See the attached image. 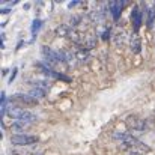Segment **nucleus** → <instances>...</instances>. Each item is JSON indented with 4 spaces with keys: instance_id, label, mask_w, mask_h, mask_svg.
<instances>
[{
    "instance_id": "4",
    "label": "nucleus",
    "mask_w": 155,
    "mask_h": 155,
    "mask_svg": "<svg viewBox=\"0 0 155 155\" xmlns=\"http://www.w3.org/2000/svg\"><path fill=\"white\" fill-rule=\"evenodd\" d=\"M124 2L122 0H114V2H110V12H111V17L113 20H119L120 14H122V9H124Z\"/></svg>"
},
{
    "instance_id": "5",
    "label": "nucleus",
    "mask_w": 155,
    "mask_h": 155,
    "mask_svg": "<svg viewBox=\"0 0 155 155\" xmlns=\"http://www.w3.org/2000/svg\"><path fill=\"white\" fill-rule=\"evenodd\" d=\"M15 101H18V103L24 104V105H36L38 104V100L36 98H33L32 95H23V94H20V95H15V97H12Z\"/></svg>"
},
{
    "instance_id": "11",
    "label": "nucleus",
    "mask_w": 155,
    "mask_h": 155,
    "mask_svg": "<svg viewBox=\"0 0 155 155\" xmlns=\"http://www.w3.org/2000/svg\"><path fill=\"white\" fill-rule=\"evenodd\" d=\"M131 155H139V154H136V152H134V154H131Z\"/></svg>"
},
{
    "instance_id": "7",
    "label": "nucleus",
    "mask_w": 155,
    "mask_h": 155,
    "mask_svg": "<svg viewBox=\"0 0 155 155\" xmlns=\"http://www.w3.org/2000/svg\"><path fill=\"white\" fill-rule=\"evenodd\" d=\"M131 20H133V26H134V30L137 32L142 26V12L139 11V8H134L133 9V14H131Z\"/></svg>"
},
{
    "instance_id": "3",
    "label": "nucleus",
    "mask_w": 155,
    "mask_h": 155,
    "mask_svg": "<svg viewBox=\"0 0 155 155\" xmlns=\"http://www.w3.org/2000/svg\"><path fill=\"white\" fill-rule=\"evenodd\" d=\"M125 125H127L131 131H143V130L146 128L145 119H142V117L137 116V114H130V116L125 119Z\"/></svg>"
},
{
    "instance_id": "8",
    "label": "nucleus",
    "mask_w": 155,
    "mask_h": 155,
    "mask_svg": "<svg viewBox=\"0 0 155 155\" xmlns=\"http://www.w3.org/2000/svg\"><path fill=\"white\" fill-rule=\"evenodd\" d=\"M39 27H41V20L36 18V20L33 21V24H32V33H33V36L36 35V32L39 30Z\"/></svg>"
},
{
    "instance_id": "6",
    "label": "nucleus",
    "mask_w": 155,
    "mask_h": 155,
    "mask_svg": "<svg viewBox=\"0 0 155 155\" xmlns=\"http://www.w3.org/2000/svg\"><path fill=\"white\" fill-rule=\"evenodd\" d=\"M130 47H131V51L133 53H140L142 50V41H140V36L137 33H133L131 39H130Z\"/></svg>"
},
{
    "instance_id": "10",
    "label": "nucleus",
    "mask_w": 155,
    "mask_h": 155,
    "mask_svg": "<svg viewBox=\"0 0 155 155\" xmlns=\"http://www.w3.org/2000/svg\"><path fill=\"white\" fill-rule=\"evenodd\" d=\"M15 75H17V68H14V71H12V75H11V78H9V83H12V80L15 78Z\"/></svg>"
},
{
    "instance_id": "9",
    "label": "nucleus",
    "mask_w": 155,
    "mask_h": 155,
    "mask_svg": "<svg viewBox=\"0 0 155 155\" xmlns=\"http://www.w3.org/2000/svg\"><path fill=\"white\" fill-rule=\"evenodd\" d=\"M154 20H155V6H152V8L149 9V21H148V24H149V26H152Z\"/></svg>"
},
{
    "instance_id": "2",
    "label": "nucleus",
    "mask_w": 155,
    "mask_h": 155,
    "mask_svg": "<svg viewBox=\"0 0 155 155\" xmlns=\"http://www.w3.org/2000/svg\"><path fill=\"white\" fill-rule=\"evenodd\" d=\"M12 145H17V146H29V145H33L38 142V136H33V134H15L12 136L11 139Z\"/></svg>"
},
{
    "instance_id": "1",
    "label": "nucleus",
    "mask_w": 155,
    "mask_h": 155,
    "mask_svg": "<svg viewBox=\"0 0 155 155\" xmlns=\"http://www.w3.org/2000/svg\"><path fill=\"white\" fill-rule=\"evenodd\" d=\"M114 139L119 142L120 148H124V149H148V148H145V145L142 142H139L133 134H128V133H122V134L119 133L114 136Z\"/></svg>"
}]
</instances>
